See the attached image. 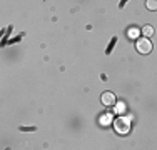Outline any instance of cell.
<instances>
[{"label":"cell","mask_w":157,"mask_h":150,"mask_svg":"<svg viewBox=\"0 0 157 150\" xmlns=\"http://www.w3.org/2000/svg\"><path fill=\"white\" fill-rule=\"evenodd\" d=\"M115 110H117L119 114H124V112H125V105H124V103H117V107H115Z\"/></svg>","instance_id":"8"},{"label":"cell","mask_w":157,"mask_h":150,"mask_svg":"<svg viewBox=\"0 0 157 150\" xmlns=\"http://www.w3.org/2000/svg\"><path fill=\"white\" fill-rule=\"evenodd\" d=\"M112 122V115H104V117H100V123L102 125H109Z\"/></svg>","instance_id":"6"},{"label":"cell","mask_w":157,"mask_h":150,"mask_svg":"<svg viewBox=\"0 0 157 150\" xmlns=\"http://www.w3.org/2000/svg\"><path fill=\"white\" fill-rule=\"evenodd\" d=\"M140 33L144 37H152V35H154V28H152L151 25H144V28L140 30Z\"/></svg>","instance_id":"4"},{"label":"cell","mask_w":157,"mask_h":150,"mask_svg":"<svg viewBox=\"0 0 157 150\" xmlns=\"http://www.w3.org/2000/svg\"><path fill=\"white\" fill-rule=\"evenodd\" d=\"M145 7L149 10H157V0H147L145 2Z\"/></svg>","instance_id":"5"},{"label":"cell","mask_w":157,"mask_h":150,"mask_svg":"<svg viewBox=\"0 0 157 150\" xmlns=\"http://www.w3.org/2000/svg\"><path fill=\"white\" fill-rule=\"evenodd\" d=\"M102 103L105 105V107H112V105H115V95L112 92H105L102 95Z\"/></svg>","instance_id":"3"},{"label":"cell","mask_w":157,"mask_h":150,"mask_svg":"<svg viewBox=\"0 0 157 150\" xmlns=\"http://www.w3.org/2000/svg\"><path fill=\"white\" fill-rule=\"evenodd\" d=\"M114 129H115V132L121 133V135L129 133V130H130V118H127V117L115 118L114 120Z\"/></svg>","instance_id":"1"},{"label":"cell","mask_w":157,"mask_h":150,"mask_svg":"<svg viewBox=\"0 0 157 150\" xmlns=\"http://www.w3.org/2000/svg\"><path fill=\"white\" fill-rule=\"evenodd\" d=\"M136 48H137L139 54H151L152 52V43H151V40H147V39H139L137 43H136Z\"/></svg>","instance_id":"2"},{"label":"cell","mask_w":157,"mask_h":150,"mask_svg":"<svg viewBox=\"0 0 157 150\" xmlns=\"http://www.w3.org/2000/svg\"><path fill=\"white\" fill-rule=\"evenodd\" d=\"M139 30H137V28H130L129 30V37H130V39H137V37H139Z\"/></svg>","instance_id":"7"}]
</instances>
